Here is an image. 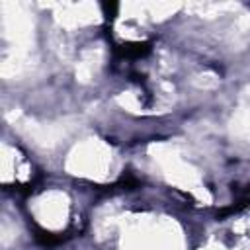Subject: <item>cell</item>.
I'll return each mask as SVG.
<instances>
[{"label": "cell", "mask_w": 250, "mask_h": 250, "mask_svg": "<svg viewBox=\"0 0 250 250\" xmlns=\"http://www.w3.org/2000/svg\"><path fill=\"white\" fill-rule=\"evenodd\" d=\"M35 160L31 152L18 141L8 139L4 135L2 139V186L6 191H20V189H31L35 182Z\"/></svg>", "instance_id": "2"}, {"label": "cell", "mask_w": 250, "mask_h": 250, "mask_svg": "<svg viewBox=\"0 0 250 250\" xmlns=\"http://www.w3.org/2000/svg\"><path fill=\"white\" fill-rule=\"evenodd\" d=\"M21 211L27 229L41 232L45 240L68 236L80 213L74 191L61 184L33 186L25 195Z\"/></svg>", "instance_id": "1"}]
</instances>
